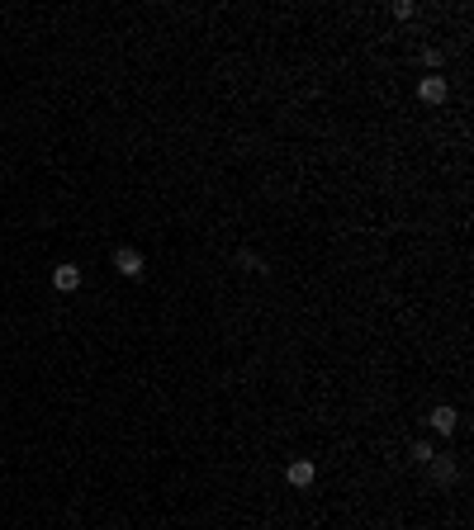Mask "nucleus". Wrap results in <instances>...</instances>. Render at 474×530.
I'll return each mask as SVG.
<instances>
[{
  "mask_svg": "<svg viewBox=\"0 0 474 530\" xmlns=\"http://www.w3.org/2000/svg\"><path fill=\"white\" fill-rule=\"evenodd\" d=\"M446 90H451V86H446V76H422V86H417V95H422L427 105H441Z\"/></svg>",
  "mask_w": 474,
  "mask_h": 530,
  "instance_id": "nucleus-4",
  "label": "nucleus"
},
{
  "mask_svg": "<svg viewBox=\"0 0 474 530\" xmlns=\"http://www.w3.org/2000/svg\"><path fill=\"white\" fill-rule=\"evenodd\" d=\"M432 454H437V450H432L427 440H412V445H408V459H412V464H427Z\"/></svg>",
  "mask_w": 474,
  "mask_h": 530,
  "instance_id": "nucleus-7",
  "label": "nucleus"
},
{
  "mask_svg": "<svg viewBox=\"0 0 474 530\" xmlns=\"http://www.w3.org/2000/svg\"><path fill=\"white\" fill-rule=\"evenodd\" d=\"M52 289H57V294H76L81 289V265H52Z\"/></svg>",
  "mask_w": 474,
  "mask_h": 530,
  "instance_id": "nucleus-2",
  "label": "nucleus"
},
{
  "mask_svg": "<svg viewBox=\"0 0 474 530\" xmlns=\"http://www.w3.org/2000/svg\"><path fill=\"white\" fill-rule=\"evenodd\" d=\"M284 478H289L294 488H308L313 483V464H308V459H294V464L284 469Z\"/></svg>",
  "mask_w": 474,
  "mask_h": 530,
  "instance_id": "nucleus-6",
  "label": "nucleus"
},
{
  "mask_svg": "<svg viewBox=\"0 0 474 530\" xmlns=\"http://www.w3.org/2000/svg\"><path fill=\"white\" fill-rule=\"evenodd\" d=\"M394 15H398V19H412V15H417V5H412V0H398Z\"/></svg>",
  "mask_w": 474,
  "mask_h": 530,
  "instance_id": "nucleus-8",
  "label": "nucleus"
},
{
  "mask_svg": "<svg viewBox=\"0 0 474 530\" xmlns=\"http://www.w3.org/2000/svg\"><path fill=\"white\" fill-rule=\"evenodd\" d=\"M427 421H432V431L451 436V431L460 426V412H456V407H432V417H427Z\"/></svg>",
  "mask_w": 474,
  "mask_h": 530,
  "instance_id": "nucleus-3",
  "label": "nucleus"
},
{
  "mask_svg": "<svg viewBox=\"0 0 474 530\" xmlns=\"http://www.w3.org/2000/svg\"><path fill=\"white\" fill-rule=\"evenodd\" d=\"M427 469H432V478H437L441 488H451V483H456V464H451L446 454H432V459H427Z\"/></svg>",
  "mask_w": 474,
  "mask_h": 530,
  "instance_id": "nucleus-5",
  "label": "nucleus"
},
{
  "mask_svg": "<svg viewBox=\"0 0 474 530\" xmlns=\"http://www.w3.org/2000/svg\"><path fill=\"white\" fill-rule=\"evenodd\" d=\"M114 270H119V275H128V280H142V251L119 247V251H114Z\"/></svg>",
  "mask_w": 474,
  "mask_h": 530,
  "instance_id": "nucleus-1",
  "label": "nucleus"
}]
</instances>
